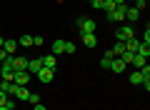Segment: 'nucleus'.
<instances>
[{"instance_id": "f257e3e1", "label": "nucleus", "mask_w": 150, "mask_h": 110, "mask_svg": "<svg viewBox=\"0 0 150 110\" xmlns=\"http://www.w3.org/2000/svg\"><path fill=\"white\" fill-rule=\"evenodd\" d=\"M133 35H135V30H133V25H130V23H128V25H125V23H123V25H120L118 30H115V38H118L120 43L130 40V38H133Z\"/></svg>"}, {"instance_id": "4468645a", "label": "nucleus", "mask_w": 150, "mask_h": 110, "mask_svg": "<svg viewBox=\"0 0 150 110\" xmlns=\"http://www.w3.org/2000/svg\"><path fill=\"white\" fill-rule=\"evenodd\" d=\"M125 18H128V23L133 25V23L140 18V10H138V8H128V10H125Z\"/></svg>"}, {"instance_id": "a878e982", "label": "nucleus", "mask_w": 150, "mask_h": 110, "mask_svg": "<svg viewBox=\"0 0 150 110\" xmlns=\"http://www.w3.org/2000/svg\"><path fill=\"white\" fill-rule=\"evenodd\" d=\"M8 58H10V55H8V53H5V50H3V48H0V63H5V60H8Z\"/></svg>"}, {"instance_id": "c85d7f7f", "label": "nucleus", "mask_w": 150, "mask_h": 110, "mask_svg": "<svg viewBox=\"0 0 150 110\" xmlns=\"http://www.w3.org/2000/svg\"><path fill=\"white\" fill-rule=\"evenodd\" d=\"M112 3H115V5H125V3H128V0H112Z\"/></svg>"}, {"instance_id": "7ed1b4c3", "label": "nucleus", "mask_w": 150, "mask_h": 110, "mask_svg": "<svg viewBox=\"0 0 150 110\" xmlns=\"http://www.w3.org/2000/svg\"><path fill=\"white\" fill-rule=\"evenodd\" d=\"M35 75H38V80H40L43 85H48V83H53V78H55V70H50V68H40Z\"/></svg>"}, {"instance_id": "a211bd4d", "label": "nucleus", "mask_w": 150, "mask_h": 110, "mask_svg": "<svg viewBox=\"0 0 150 110\" xmlns=\"http://www.w3.org/2000/svg\"><path fill=\"white\" fill-rule=\"evenodd\" d=\"M18 45L30 48V45H33V35H20V38H18Z\"/></svg>"}, {"instance_id": "1a4fd4ad", "label": "nucleus", "mask_w": 150, "mask_h": 110, "mask_svg": "<svg viewBox=\"0 0 150 110\" xmlns=\"http://www.w3.org/2000/svg\"><path fill=\"white\" fill-rule=\"evenodd\" d=\"M40 60H43V68H50V70L58 68V60H55V55H40Z\"/></svg>"}, {"instance_id": "f8f14e48", "label": "nucleus", "mask_w": 150, "mask_h": 110, "mask_svg": "<svg viewBox=\"0 0 150 110\" xmlns=\"http://www.w3.org/2000/svg\"><path fill=\"white\" fill-rule=\"evenodd\" d=\"M138 48H140V40H138V38H130V40H125V50H128V53H138Z\"/></svg>"}, {"instance_id": "dca6fc26", "label": "nucleus", "mask_w": 150, "mask_h": 110, "mask_svg": "<svg viewBox=\"0 0 150 110\" xmlns=\"http://www.w3.org/2000/svg\"><path fill=\"white\" fill-rule=\"evenodd\" d=\"M65 53V40H55L53 43V55H63Z\"/></svg>"}, {"instance_id": "412c9836", "label": "nucleus", "mask_w": 150, "mask_h": 110, "mask_svg": "<svg viewBox=\"0 0 150 110\" xmlns=\"http://www.w3.org/2000/svg\"><path fill=\"white\" fill-rule=\"evenodd\" d=\"M33 45H38V48L45 45V38H43V35H33Z\"/></svg>"}, {"instance_id": "9b49d317", "label": "nucleus", "mask_w": 150, "mask_h": 110, "mask_svg": "<svg viewBox=\"0 0 150 110\" xmlns=\"http://www.w3.org/2000/svg\"><path fill=\"white\" fill-rule=\"evenodd\" d=\"M40 68H43V60H40V58H35V60H28V73H30V75H35Z\"/></svg>"}, {"instance_id": "4be33fe9", "label": "nucleus", "mask_w": 150, "mask_h": 110, "mask_svg": "<svg viewBox=\"0 0 150 110\" xmlns=\"http://www.w3.org/2000/svg\"><path fill=\"white\" fill-rule=\"evenodd\" d=\"M103 3H105V0H90V8H95V10H103Z\"/></svg>"}, {"instance_id": "423d86ee", "label": "nucleus", "mask_w": 150, "mask_h": 110, "mask_svg": "<svg viewBox=\"0 0 150 110\" xmlns=\"http://www.w3.org/2000/svg\"><path fill=\"white\" fill-rule=\"evenodd\" d=\"M80 40L85 43V48H98V38H95V33H80Z\"/></svg>"}, {"instance_id": "6ab92c4d", "label": "nucleus", "mask_w": 150, "mask_h": 110, "mask_svg": "<svg viewBox=\"0 0 150 110\" xmlns=\"http://www.w3.org/2000/svg\"><path fill=\"white\" fill-rule=\"evenodd\" d=\"M123 53H125V43H115V48H112V55H115V58H120V55H123Z\"/></svg>"}, {"instance_id": "bb28decb", "label": "nucleus", "mask_w": 150, "mask_h": 110, "mask_svg": "<svg viewBox=\"0 0 150 110\" xmlns=\"http://www.w3.org/2000/svg\"><path fill=\"white\" fill-rule=\"evenodd\" d=\"M5 100H8V93H3V90H0V105H5Z\"/></svg>"}, {"instance_id": "7c9ffc66", "label": "nucleus", "mask_w": 150, "mask_h": 110, "mask_svg": "<svg viewBox=\"0 0 150 110\" xmlns=\"http://www.w3.org/2000/svg\"><path fill=\"white\" fill-rule=\"evenodd\" d=\"M0 75H3V65H0Z\"/></svg>"}, {"instance_id": "f03ea898", "label": "nucleus", "mask_w": 150, "mask_h": 110, "mask_svg": "<svg viewBox=\"0 0 150 110\" xmlns=\"http://www.w3.org/2000/svg\"><path fill=\"white\" fill-rule=\"evenodd\" d=\"M125 10H128V5H115V10L108 13V20H112V23H125Z\"/></svg>"}, {"instance_id": "c756f323", "label": "nucleus", "mask_w": 150, "mask_h": 110, "mask_svg": "<svg viewBox=\"0 0 150 110\" xmlns=\"http://www.w3.org/2000/svg\"><path fill=\"white\" fill-rule=\"evenodd\" d=\"M3 43H5V38H3V35H0V48H3Z\"/></svg>"}, {"instance_id": "9d476101", "label": "nucleus", "mask_w": 150, "mask_h": 110, "mask_svg": "<svg viewBox=\"0 0 150 110\" xmlns=\"http://www.w3.org/2000/svg\"><path fill=\"white\" fill-rule=\"evenodd\" d=\"M115 60V55H112V50H105V55L100 58V68H105V70H110V63Z\"/></svg>"}, {"instance_id": "2eb2a0df", "label": "nucleus", "mask_w": 150, "mask_h": 110, "mask_svg": "<svg viewBox=\"0 0 150 110\" xmlns=\"http://www.w3.org/2000/svg\"><path fill=\"white\" fill-rule=\"evenodd\" d=\"M110 70H112V73H125V63H123L120 58H115V60L110 63Z\"/></svg>"}, {"instance_id": "cd10ccee", "label": "nucleus", "mask_w": 150, "mask_h": 110, "mask_svg": "<svg viewBox=\"0 0 150 110\" xmlns=\"http://www.w3.org/2000/svg\"><path fill=\"white\" fill-rule=\"evenodd\" d=\"M33 108H35V110H48V108H45L43 103H35V105H33Z\"/></svg>"}, {"instance_id": "20e7f679", "label": "nucleus", "mask_w": 150, "mask_h": 110, "mask_svg": "<svg viewBox=\"0 0 150 110\" xmlns=\"http://www.w3.org/2000/svg\"><path fill=\"white\" fill-rule=\"evenodd\" d=\"M78 28H80V33H95V20H90V18H78Z\"/></svg>"}, {"instance_id": "0eeeda50", "label": "nucleus", "mask_w": 150, "mask_h": 110, "mask_svg": "<svg viewBox=\"0 0 150 110\" xmlns=\"http://www.w3.org/2000/svg\"><path fill=\"white\" fill-rule=\"evenodd\" d=\"M13 68L15 70H28V58L25 55H13Z\"/></svg>"}, {"instance_id": "f3484780", "label": "nucleus", "mask_w": 150, "mask_h": 110, "mask_svg": "<svg viewBox=\"0 0 150 110\" xmlns=\"http://www.w3.org/2000/svg\"><path fill=\"white\" fill-rule=\"evenodd\" d=\"M128 80H130L133 85H140V83H143V73H140V70H135V73L128 75Z\"/></svg>"}, {"instance_id": "ddd939ff", "label": "nucleus", "mask_w": 150, "mask_h": 110, "mask_svg": "<svg viewBox=\"0 0 150 110\" xmlns=\"http://www.w3.org/2000/svg\"><path fill=\"white\" fill-rule=\"evenodd\" d=\"M130 63H133L135 68L140 70V68H143L145 63H148V58H145V55H140V53H133V60H130Z\"/></svg>"}, {"instance_id": "aec40b11", "label": "nucleus", "mask_w": 150, "mask_h": 110, "mask_svg": "<svg viewBox=\"0 0 150 110\" xmlns=\"http://www.w3.org/2000/svg\"><path fill=\"white\" fill-rule=\"evenodd\" d=\"M103 10H105V13H112V10H115V3H112V0H105V3H103Z\"/></svg>"}, {"instance_id": "b1692460", "label": "nucleus", "mask_w": 150, "mask_h": 110, "mask_svg": "<svg viewBox=\"0 0 150 110\" xmlns=\"http://www.w3.org/2000/svg\"><path fill=\"white\" fill-rule=\"evenodd\" d=\"M65 53H70V55H73V53H75V43L65 40Z\"/></svg>"}, {"instance_id": "6e6552de", "label": "nucleus", "mask_w": 150, "mask_h": 110, "mask_svg": "<svg viewBox=\"0 0 150 110\" xmlns=\"http://www.w3.org/2000/svg\"><path fill=\"white\" fill-rule=\"evenodd\" d=\"M3 50H5L8 55H15V50H18V40H13V38H5V43H3Z\"/></svg>"}, {"instance_id": "39448f33", "label": "nucleus", "mask_w": 150, "mask_h": 110, "mask_svg": "<svg viewBox=\"0 0 150 110\" xmlns=\"http://www.w3.org/2000/svg\"><path fill=\"white\" fill-rule=\"evenodd\" d=\"M30 78H33V75L28 73V70H15L13 83H15V85H28V83H30Z\"/></svg>"}, {"instance_id": "5701e85b", "label": "nucleus", "mask_w": 150, "mask_h": 110, "mask_svg": "<svg viewBox=\"0 0 150 110\" xmlns=\"http://www.w3.org/2000/svg\"><path fill=\"white\" fill-rule=\"evenodd\" d=\"M28 103H33V105H35V103H43V100H40V95H38V93H30V98H28Z\"/></svg>"}, {"instance_id": "393cba45", "label": "nucleus", "mask_w": 150, "mask_h": 110, "mask_svg": "<svg viewBox=\"0 0 150 110\" xmlns=\"http://www.w3.org/2000/svg\"><path fill=\"white\" fill-rule=\"evenodd\" d=\"M148 3H150V0H135V5H133V8H138V10H143V8L148 5Z\"/></svg>"}]
</instances>
